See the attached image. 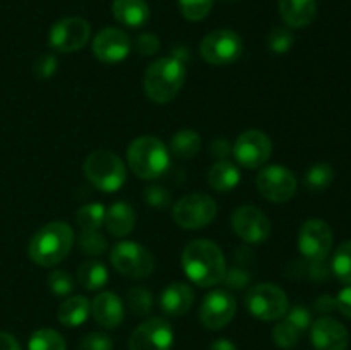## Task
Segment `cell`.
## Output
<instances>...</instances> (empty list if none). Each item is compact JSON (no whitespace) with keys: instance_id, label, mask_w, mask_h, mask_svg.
I'll list each match as a JSON object with an SVG mask.
<instances>
[{"instance_id":"8","label":"cell","mask_w":351,"mask_h":350,"mask_svg":"<svg viewBox=\"0 0 351 350\" xmlns=\"http://www.w3.org/2000/svg\"><path fill=\"white\" fill-rule=\"evenodd\" d=\"M218 213L215 199L202 192H192L178 199L173 208V220L180 229L197 230L209 225Z\"/></svg>"},{"instance_id":"10","label":"cell","mask_w":351,"mask_h":350,"mask_svg":"<svg viewBox=\"0 0 351 350\" xmlns=\"http://www.w3.org/2000/svg\"><path fill=\"white\" fill-rule=\"evenodd\" d=\"M91 38V26L82 17L58 19L48 33V45L60 54H74L88 45Z\"/></svg>"},{"instance_id":"13","label":"cell","mask_w":351,"mask_h":350,"mask_svg":"<svg viewBox=\"0 0 351 350\" xmlns=\"http://www.w3.org/2000/svg\"><path fill=\"white\" fill-rule=\"evenodd\" d=\"M256 184L263 198L271 202H287L297 192V178L293 172L281 165H269L259 172Z\"/></svg>"},{"instance_id":"49","label":"cell","mask_w":351,"mask_h":350,"mask_svg":"<svg viewBox=\"0 0 351 350\" xmlns=\"http://www.w3.org/2000/svg\"><path fill=\"white\" fill-rule=\"evenodd\" d=\"M223 2H237V0H223Z\"/></svg>"},{"instance_id":"35","label":"cell","mask_w":351,"mask_h":350,"mask_svg":"<svg viewBox=\"0 0 351 350\" xmlns=\"http://www.w3.org/2000/svg\"><path fill=\"white\" fill-rule=\"evenodd\" d=\"M215 0H178V9L187 21H202L211 12Z\"/></svg>"},{"instance_id":"11","label":"cell","mask_w":351,"mask_h":350,"mask_svg":"<svg viewBox=\"0 0 351 350\" xmlns=\"http://www.w3.org/2000/svg\"><path fill=\"white\" fill-rule=\"evenodd\" d=\"M232 151L240 167L254 170L267 163L273 153V141L263 130L250 129L240 134Z\"/></svg>"},{"instance_id":"2","label":"cell","mask_w":351,"mask_h":350,"mask_svg":"<svg viewBox=\"0 0 351 350\" xmlns=\"http://www.w3.org/2000/svg\"><path fill=\"white\" fill-rule=\"evenodd\" d=\"M74 246V230L65 222H51L41 226L31 239L27 254L43 268L62 263Z\"/></svg>"},{"instance_id":"23","label":"cell","mask_w":351,"mask_h":350,"mask_svg":"<svg viewBox=\"0 0 351 350\" xmlns=\"http://www.w3.org/2000/svg\"><path fill=\"white\" fill-rule=\"evenodd\" d=\"M105 225L113 237H127L136 226V211L125 201H117L106 209Z\"/></svg>"},{"instance_id":"12","label":"cell","mask_w":351,"mask_h":350,"mask_svg":"<svg viewBox=\"0 0 351 350\" xmlns=\"http://www.w3.org/2000/svg\"><path fill=\"white\" fill-rule=\"evenodd\" d=\"M173 328L170 321L160 316L147 318L141 323L129 338L130 350H171L173 347Z\"/></svg>"},{"instance_id":"32","label":"cell","mask_w":351,"mask_h":350,"mask_svg":"<svg viewBox=\"0 0 351 350\" xmlns=\"http://www.w3.org/2000/svg\"><path fill=\"white\" fill-rule=\"evenodd\" d=\"M127 305H129L132 314L139 316V318L147 316L151 311H153V305H154L153 294L144 287L130 288L129 294H127Z\"/></svg>"},{"instance_id":"9","label":"cell","mask_w":351,"mask_h":350,"mask_svg":"<svg viewBox=\"0 0 351 350\" xmlns=\"http://www.w3.org/2000/svg\"><path fill=\"white\" fill-rule=\"evenodd\" d=\"M243 41L233 30H216L202 38L199 54L211 65H230L240 58Z\"/></svg>"},{"instance_id":"30","label":"cell","mask_w":351,"mask_h":350,"mask_svg":"<svg viewBox=\"0 0 351 350\" xmlns=\"http://www.w3.org/2000/svg\"><path fill=\"white\" fill-rule=\"evenodd\" d=\"M105 213L106 208L101 202H89L79 209L75 215V222L81 226L82 232H93L105 223Z\"/></svg>"},{"instance_id":"19","label":"cell","mask_w":351,"mask_h":350,"mask_svg":"<svg viewBox=\"0 0 351 350\" xmlns=\"http://www.w3.org/2000/svg\"><path fill=\"white\" fill-rule=\"evenodd\" d=\"M91 314L99 326L106 329H113L123 321L125 307L122 299L113 292H99L91 302Z\"/></svg>"},{"instance_id":"41","label":"cell","mask_w":351,"mask_h":350,"mask_svg":"<svg viewBox=\"0 0 351 350\" xmlns=\"http://www.w3.org/2000/svg\"><path fill=\"white\" fill-rule=\"evenodd\" d=\"M223 283L233 290H240L245 288L250 283V273L243 268H226V273L223 277Z\"/></svg>"},{"instance_id":"6","label":"cell","mask_w":351,"mask_h":350,"mask_svg":"<svg viewBox=\"0 0 351 350\" xmlns=\"http://www.w3.org/2000/svg\"><path fill=\"white\" fill-rule=\"evenodd\" d=\"M247 311L261 321L283 319L290 309L287 292L276 283H259L249 288L245 295Z\"/></svg>"},{"instance_id":"5","label":"cell","mask_w":351,"mask_h":350,"mask_svg":"<svg viewBox=\"0 0 351 350\" xmlns=\"http://www.w3.org/2000/svg\"><path fill=\"white\" fill-rule=\"evenodd\" d=\"M84 175L99 191L115 192L125 184L127 168L115 153L108 150H96L86 158Z\"/></svg>"},{"instance_id":"31","label":"cell","mask_w":351,"mask_h":350,"mask_svg":"<svg viewBox=\"0 0 351 350\" xmlns=\"http://www.w3.org/2000/svg\"><path fill=\"white\" fill-rule=\"evenodd\" d=\"M331 270L341 283L351 285V239L339 244L331 261Z\"/></svg>"},{"instance_id":"40","label":"cell","mask_w":351,"mask_h":350,"mask_svg":"<svg viewBox=\"0 0 351 350\" xmlns=\"http://www.w3.org/2000/svg\"><path fill=\"white\" fill-rule=\"evenodd\" d=\"M81 350H113V340L105 331H91L81 340Z\"/></svg>"},{"instance_id":"42","label":"cell","mask_w":351,"mask_h":350,"mask_svg":"<svg viewBox=\"0 0 351 350\" xmlns=\"http://www.w3.org/2000/svg\"><path fill=\"white\" fill-rule=\"evenodd\" d=\"M57 57L51 54H43L40 58L36 60V64H34V75H36L38 79H43V81H47V79H50L51 75L57 72Z\"/></svg>"},{"instance_id":"26","label":"cell","mask_w":351,"mask_h":350,"mask_svg":"<svg viewBox=\"0 0 351 350\" xmlns=\"http://www.w3.org/2000/svg\"><path fill=\"white\" fill-rule=\"evenodd\" d=\"M77 281L86 290H101L108 281V270L98 259H88L77 268Z\"/></svg>"},{"instance_id":"37","label":"cell","mask_w":351,"mask_h":350,"mask_svg":"<svg viewBox=\"0 0 351 350\" xmlns=\"http://www.w3.org/2000/svg\"><path fill=\"white\" fill-rule=\"evenodd\" d=\"M48 287H50V290L55 295L65 297V295H69L74 290V280H72V277L67 271L53 270L48 275Z\"/></svg>"},{"instance_id":"44","label":"cell","mask_w":351,"mask_h":350,"mask_svg":"<svg viewBox=\"0 0 351 350\" xmlns=\"http://www.w3.org/2000/svg\"><path fill=\"white\" fill-rule=\"evenodd\" d=\"M336 309H339L343 316L351 319V285L343 288L336 297Z\"/></svg>"},{"instance_id":"39","label":"cell","mask_w":351,"mask_h":350,"mask_svg":"<svg viewBox=\"0 0 351 350\" xmlns=\"http://www.w3.org/2000/svg\"><path fill=\"white\" fill-rule=\"evenodd\" d=\"M285 319L291 323L300 333L307 331L312 325V314L305 305H293V307H290L287 314H285Z\"/></svg>"},{"instance_id":"14","label":"cell","mask_w":351,"mask_h":350,"mask_svg":"<svg viewBox=\"0 0 351 350\" xmlns=\"http://www.w3.org/2000/svg\"><path fill=\"white\" fill-rule=\"evenodd\" d=\"M332 230L324 220L312 218L298 232V249L308 261H324L332 247Z\"/></svg>"},{"instance_id":"4","label":"cell","mask_w":351,"mask_h":350,"mask_svg":"<svg viewBox=\"0 0 351 350\" xmlns=\"http://www.w3.org/2000/svg\"><path fill=\"white\" fill-rule=\"evenodd\" d=\"M127 161L139 178L156 180L170 167V150L158 137L141 136L127 148Z\"/></svg>"},{"instance_id":"3","label":"cell","mask_w":351,"mask_h":350,"mask_svg":"<svg viewBox=\"0 0 351 350\" xmlns=\"http://www.w3.org/2000/svg\"><path fill=\"white\" fill-rule=\"evenodd\" d=\"M187 69L182 58L161 57L154 60L144 74V93L154 103H168L180 93Z\"/></svg>"},{"instance_id":"20","label":"cell","mask_w":351,"mask_h":350,"mask_svg":"<svg viewBox=\"0 0 351 350\" xmlns=\"http://www.w3.org/2000/svg\"><path fill=\"white\" fill-rule=\"evenodd\" d=\"M195 295L191 285L184 281H175L160 294V309L170 318H180L191 311Z\"/></svg>"},{"instance_id":"28","label":"cell","mask_w":351,"mask_h":350,"mask_svg":"<svg viewBox=\"0 0 351 350\" xmlns=\"http://www.w3.org/2000/svg\"><path fill=\"white\" fill-rule=\"evenodd\" d=\"M335 180V168L326 161L312 165L304 175V184L308 191H324Z\"/></svg>"},{"instance_id":"18","label":"cell","mask_w":351,"mask_h":350,"mask_svg":"<svg viewBox=\"0 0 351 350\" xmlns=\"http://www.w3.org/2000/svg\"><path fill=\"white\" fill-rule=\"evenodd\" d=\"M311 340L314 350H346L350 336L338 319L322 316L311 325Z\"/></svg>"},{"instance_id":"45","label":"cell","mask_w":351,"mask_h":350,"mask_svg":"<svg viewBox=\"0 0 351 350\" xmlns=\"http://www.w3.org/2000/svg\"><path fill=\"white\" fill-rule=\"evenodd\" d=\"M315 311L321 312V314H329L336 309V299L331 297V295H321V297L315 301L314 304Z\"/></svg>"},{"instance_id":"15","label":"cell","mask_w":351,"mask_h":350,"mask_svg":"<svg viewBox=\"0 0 351 350\" xmlns=\"http://www.w3.org/2000/svg\"><path fill=\"white\" fill-rule=\"evenodd\" d=\"M232 229L243 242L263 244L271 233V222L263 209L247 205L233 211Z\"/></svg>"},{"instance_id":"36","label":"cell","mask_w":351,"mask_h":350,"mask_svg":"<svg viewBox=\"0 0 351 350\" xmlns=\"http://www.w3.org/2000/svg\"><path fill=\"white\" fill-rule=\"evenodd\" d=\"M79 247H81L82 254H86V256L98 257L108 249V242H106V239L98 230H93V232L81 233V237H79Z\"/></svg>"},{"instance_id":"33","label":"cell","mask_w":351,"mask_h":350,"mask_svg":"<svg viewBox=\"0 0 351 350\" xmlns=\"http://www.w3.org/2000/svg\"><path fill=\"white\" fill-rule=\"evenodd\" d=\"M295 43V36L288 26H278L267 36V47L273 54L285 55L291 50Z\"/></svg>"},{"instance_id":"47","label":"cell","mask_w":351,"mask_h":350,"mask_svg":"<svg viewBox=\"0 0 351 350\" xmlns=\"http://www.w3.org/2000/svg\"><path fill=\"white\" fill-rule=\"evenodd\" d=\"M0 350H23L21 343L14 335L7 331H0Z\"/></svg>"},{"instance_id":"43","label":"cell","mask_w":351,"mask_h":350,"mask_svg":"<svg viewBox=\"0 0 351 350\" xmlns=\"http://www.w3.org/2000/svg\"><path fill=\"white\" fill-rule=\"evenodd\" d=\"M136 50L139 55H144V57H151V55L156 54L160 50V38L154 33H141L139 36L136 38Z\"/></svg>"},{"instance_id":"38","label":"cell","mask_w":351,"mask_h":350,"mask_svg":"<svg viewBox=\"0 0 351 350\" xmlns=\"http://www.w3.org/2000/svg\"><path fill=\"white\" fill-rule=\"evenodd\" d=\"M143 198L147 206L156 209L167 208V206L171 202L170 192H168V189L161 187V185H149V187H146L144 189Z\"/></svg>"},{"instance_id":"25","label":"cell","mask_w":351,"mask_h":350,"mask_svg":"<svg viewBox=\"0 0 351 350\" xmlns=\"http://www.w3.org/2000/svg\"><path fill=\"white\" fill-rule=\"evenodd\" d=\"M208 182L218 192L233 191L240 182L239 167L230 160H218L209 168Z\"/></svg>"},{"instance_id":"16","label":"cell","mask_w":351,"mask_h":350,"mask_svg":"<svg viewBox=\"0 0 351 350\" xmlns=\"http://www.w3.org/2000/svg\"><path fill=\"white\" fill-rule=\"evenodd\" d=\"M237 312V301L230 292L213 290L202 301L199 319L208 329H221L228 325Z\"/></svg>"},{"instance_id":"17","label":"cell","mask_w":351,"mask_h":350,"mask_svg":"<svg viewBox=\"0 0 351 350\" xmlns=\"http://www.w3.org/2000/svg\"><path fill=\"white\" fill-rule=\"evenodd\" d=\"M132 41L120 27H105L93 40V54L103 64H119L130 54Z\"/></svg>"},{"instance_id":"21","label":"cell","mask_w":351,"mask_h":350,"mask_svg":"<svg viewBox=\"0 0 351 350\" xmlns=\"http://www.w3.org/2000/svg\"><path fill=\"white\" fill-rule=\"evenodd\" d=\"M281 19L288 27H307L317 16V0H278Z\"/></svg>"},{"instance_id":"48","label":"cell","mask_w":351,"mask_h":350,"mask_svg":"<svg viewBox=\"0 0 351 350\" xmlns=\"http://www.w3.org/2000/svg\"><path fill=\"white\" fill-rule=\"evenodd\" d=\"M209 350H239V349H237L235 343L230 342V340L219 338V340H215V342L211 343Z\"/></svg>"},{"instance_id":"34","label":"cell","mask_w":351,"mask_h":350,"mask_svg":"<svg viewBox=\"0 0 351 350\" xmlns=\"http://www.w3.org/2000/svg\"><path fill=\"white\" fill-rule=\"evenodd\" d=\"M302 333L295 328L291 323H288L287 319L278 323L273 328V342L276 343V347L280 349H293L298 342H300Z\"/></svg>"},{"instance_id":"1","label":"cell","mask_w":351,"mask_h":350,"mask_svg":"<svg viewBox=\"0 0 351 350\" xmlns=\"http://www.w3.org/2000/svg\"><path fill=\"white\" fill-rule=\"evenodd\" d=\"M182 268L189 280L202 288L221 283L226 273L223 250L208 239L192 240L182 253Z\"/></svg>"},{"instance_id":"27","label":"cell","mask_w":351,"mask_h":350,"mask_svg":"<svg viewBox=\"0 0 351 350\" xmlns=\"http://www.w3.org/2000/svg\"><path fill=\"white\" fill-rule=\"evenodd\" d=\"M202 139L195 130L192 129H182L171 137L170 141V151L180 160H189L194 158L195 154L201 151Z\"/></svg>"},{"instance_id":"24","label":"cell","mask_w":351,"mask_h":350,"mask_svg":"<svg viewBox=\"0 0 351 350\" xmlns=\"http://www.w3.org/2000/svg\"><path fill=\"white\" fill-rule=\"evenodd\" d=\"M91 314V302L84 295H74L64 301L58 307V321L67 328H77L84 325Z\"/></svg>"},{"instance_id":"22","label":"cell","mask_w":351,"mask_h":350,"mask_svg":"<svg viewBox=\"0 0 351 350\" xmlns=\"http://www.w3.org/2000/svg\"><path fill=\"white\" fill-rule=\"evenodd\" d=\"M112 12L113 17L127 27H143L151 16L146 0H113Z\"/></svg>"},{"instance_id":"29","label":"cell","mask_w":351,"mask_h":350,"mask_svg":"<svg viewBox=\"0 0 351 350\" xmlns=\"http://www.w3.org/2000/svg\"><path fill=\"white\" fill-rule=\"evenodd\" d=\"M65 338L51 328H40L31 335L27 342V350H65Z\"/></svg>"},{"instance_id":"46","label":"cell","mask_w":351,"mask_h":350,"mask_svg":"<svg viewBox=\"0 0 351 350\" xmlns=\"http://www.w3.org/2000/svg\"><path fill=\"white\" fill-rule=\"evenodd\" d=\"M211 153L215 154L216 158H219V160H226V156H228V154L232 153V146H230L228 141L216 139L215 143H213Z\"/></svg>"},{"instance_id":"7","label":"cell","mask_w":351,"mask_h":350,"mask_svg":"<svg viewBox=\"0 0 351 350\" xmlns=\"http://www.w3.org/2000/svg\"><path fill=\"white\" fill-rule=\"evenodd\" d=\"M110 261L120 275L136 280L147 278L154 271V256L151 250L132 240L115 244L110 253Z\"/></svg>"}]
</instances>
